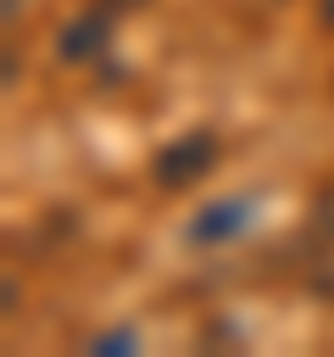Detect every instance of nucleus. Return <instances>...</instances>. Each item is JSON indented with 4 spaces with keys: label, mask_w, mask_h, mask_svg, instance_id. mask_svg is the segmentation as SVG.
Wrapping results in <instances>:
<instances>
[{
    "label": "nucleus",
    "mask_w": 334,
    "mask_h": 357,
    "mask_svg": "<svg viewBox=\"0 0 334 357\" xmlns=\"http://www.w3.org/2000/svg\"><path fill=\"white\" fill-rule=\"evenodd\" d=\"M206 162H212V139H206V134H189V139H178L173 151H161L156 173H161V184H184V178H195Z\"/></svg>",
    "instance_id": "f257e3e1"
},
{
    "label": "nucleus",
    "mask_w": 334,
    "mask_h": 357,
    "mask_svg": "<svg viewBox=\"0 0 334 357\" xmlns=\"http://www.w3.org/2000/svg\"><path fill=\"white\" fill-rule=\"evenodd\" d=\"M239 229H245V201H217V206H206V212H200V223L189 229V240L217 245V240H234Z\"/></svg>",
    "instance_id": "f03ea898"
},
{
    "label": "nucleus",
    "mask_w": 334,
    "mask_h": 357,
    "mask_svg": "<svg viewBox=\"0 0 334 357\" xmlns=\"http://www.w3.org/2000/svg\"><path fill=\"white\" fill-rule=\"evenodd\" d=\"M100 33H106V17H100V11H95V17H84V22H72V28L61 33V56H67V61L95 56V50H100Z\"/></svg>",
    "instance_id": "7ed1b4c3"
},
{
    "label": "nucleus",
    "mask_w": 334,
    "mask_h": 357,
    "mask_svg": "<svg viewBox=\"0 0 334 357\" xmlns=\"http://www.w3.org/2000/svg\"><path fill=\"white\" fill-rule=\"evenodd\" d=\"M317 218H323V229H328V234H334V190H328V195H323V206H317Z\"/></svg>",
    "instance_id": "20e7f679"
},
{
    "label": "nucleus",
    "mask_w": 334,
    "mask_h": 357,
    "mask_svg": "<svg viewBox=\"0 0 334 357\" xmlns=\"http://www.w3.org/2000/svg\"><path fill=\"white\" fill-rule=\"evenodd\" d=\"M323 22H334V0H323Z\"/></svg>",
    "instance_id": "39448f33"
}]
</instances>
